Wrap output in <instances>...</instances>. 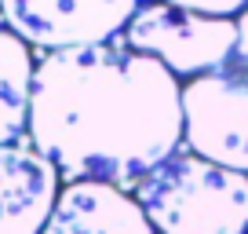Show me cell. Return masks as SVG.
<instances>
[{"label": "cell", "instance_id": "obj_4", "mask_svg": "<svg viewBox=\"0 0 248 234\" xmlns=\"http://www.w3.org/2000/svg\"><path fill=\"white\" fill-rule=\"evenodd\" d=\"M183 143L190 154L248 176V63L183 84Z\"/></svg>", "mask_w": 248, "mask_h": 234}, {"label": "cell", "instance_id": "obj_6", "mask_svg": "<svg viewBox=\"0 0 248 234\" xmlns=\"http://www.w3.org/2000/svg\"><path fill=\"white\" fill-rule=\"evenodd\" d=\"M59 172L30 143L0 147V234H44L59 205Z\"/></svg>", "mask_w": 248, "mask_h": 234}, {"label": "cell", "instance_id": "obj_9", "mask_svg": "<svg viewBox=\"0 0 248 234\" xmlns=\"http://www.w3.org/2000/svg\"><path fill=\"white\" fill-rule=\"evenodd\" d=\"M161 4L197 11V15H212V18H237L241 11H248V0H161Z\"/></svg>", "mask_w": 248, "mask_h": 234}, {"label": "cell", "instance_id": "obj_3", "mask_svg": "<svg viewBox=\"0 0 248 234\" xmlns=\"http://www.w3.org/2000/svg\"><path fill=\"white\" fill-rule=\"evenodd\" d=\"M124 44L150 55L175 77H204L233 63L237 55V18H212L150 0L121 33Z\"/></svg>", "mask_w": 248, "mask_h": 234}, {"label": "cell", "instance_id": "obj_5", "mask_svg": "<svg viewBox=\"0 0 248 234\" xmlns=\"http://www.w3.org/2000/svg\"><path fill=\"white\" fill-rule=\"evenodd\" d=\"M142 0H0V22L40 51H70L117 40Z\"/></svg>", "mask_w": 248, "mask_h": 234}, {"label": "cell", "instance_id": "obj_2", "mask_svg": "<svg viewBox=\"0 0 248 234\" xmlns=\"http://www.w3.org/2000/svg\"><path fill=\"white\" fill-rule=\"evenodd\" d=\"M157 234H248V176L179 150L135 187Z\"/></svg>", "mask_w": 248, "mask_h": 234}, {"label": "cell", "instance_id": "obj_7", "mask_svg": "<svg viewBox=\"0 0 248 234\" xmlns=\"http://www.w3.org/2000/svg\"><path fill=\"white\" fill-rule=\"evenodd\" d=\"M44 234H157L142 205L109 183H66Z\"/></svg>", "mask_w": 248, "mask_h": 234}, {"label": "cell", "instance_id": "obj_8", "mask_svg": "<svg viewBox=\"0 0 248 234\" xmlns=\"http://www.w3.org/2000/svg\"><path fill=\"white\" fill-rule=\"evenodd\" d=\"M33 81H37L33 48L11 30H0V147L22 143V135L30 132Z\"/></svg>", "mask_w": 248, "mask_h": 234}, {"label": "cell", "instance_id": "obj_10", "mask_svg": "<svg viewBox=\"0 0 248 234\" xmlns=\"http://www.w3.org/2000/svg\"><path fill=\"white\" fill-rule=\"evenodd\" d=\"M233 63H248V11L237 15V55Z\"/></svg>", "mask_w": 248, "mask_h": 234}, {"label": "cell", "instance_id": "obj_1", "mask_svg": "<svg viewBox=\"0 0 248 234\" xmlns=\"http://www.w3.org/2000/svg\"><path fill=\"white\" fill-rule=\"evenodd\" d=\"M30 147L70 183L135 190L183 147V84L124 37L47 51L37 59Z\"/></svg>", "mask_w": 248, "mask_h": 234}]
</instances>
